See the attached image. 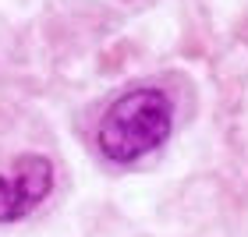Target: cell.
Returning <instances> with one entry per match:
<instances>
[{
  "label": "cell",
  "mask_w": 248,
  "mask_h": 237,
  "mask_svg": "<svg viewBox=\"0 0 248 237\" xmlns=\"http://www.w3.org/2000/svg\"><path fill=\"white\" fill-rule=\"evenodd\" d=\"M170 134V99L160 89H135L107 110L99 124V152L114 163H135L160 149Z\"/></svg>",
  "instance_id": "cell-1"
},
{
  "label": "cell",
  "mask_w": 248,
  "mask_h": 237,
  "mask_svg": "<svg viewBox=\"0 0 248 237\" xmlns=\"http://www.w3.org/2000/svg\"><path fill=\"white\" fill-rule=\"evenodd\" d=\"M53 184V166L46 156H21L15 163V174H0V223L21 220L36 202L46 198Z\"/></svg>",
  "instance_id": "cell-2"
}]
</instances>
